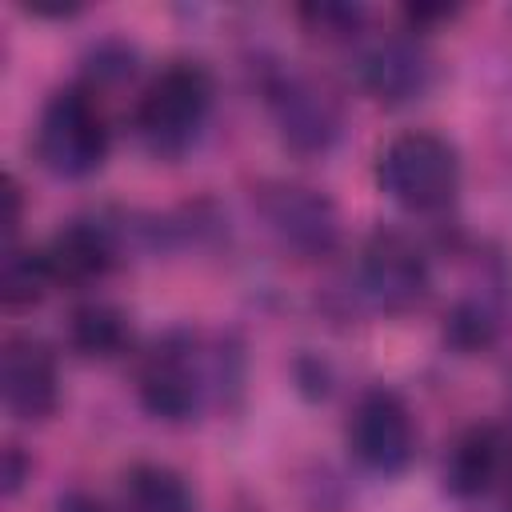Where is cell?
I'll use <instances>...</instances> for the list:
<instances>
[{
	"label": "cell",
	"instance_id": "1",
	"mask_svg": "<svg viewBox=\"0 0 512 512\" xmlns=\"http://www.w3.org/2000/svg\"><path fill=\"white\" fill-rule=\"evenodd\" d=\"M244 380V356L232 336L204 340L192 328H168L136 364V400L164 424L200 416L212 400H224Z\"/></svg>",
	"mask_w": 512,
	"mask_h": 512
},
{
	"label": "cell",
	"instance_id": "2",
	"mask_svg": "<svg viewBox=\"0 0 512 512\" xmlns=\"http://www.w3.org/2000/svg\"><path fill=\"white\" fill-rule=\"evenodd\" d=\"M212 96H216V84L204 64L168 60L136 100V112H132L136 136L160 160L184 156L212 112Z\"/></svg>",
	"mask_w": 512,
	"mask_h": 512
},
{
	"label": "cell",
	"instance_id": "3",
	"mask_svg": "<svg viewBox=\"0 0 512 512\" xmlns=\"http://www.w3.org/2000/svg\"><path fill=\"white\" fill-rule=\"evenodd\" d=\"M32 148L40 168H48L60 180H84L100 172L112 148V128L100 92L88 88L84 80L56 88L40 108Z\"/></svg>",
	"mask_w": 512,
	"mask_h": 512
},
{
	"label": "cell",
	"instance_id": "4",
	"mask_svg": "<svg viewBox=\"0 0 512 512\" xmlns=\"http://www.w3.org/2000/svg\"><path fill=\"white\" fill-rule=\"evenodd\" d=\"M376 184L408 212H440L460 192V152L436 132H400L376 156Z\"/></svg>",
	"mask_w": 512,
	"mask_h": 512
},
{
	"label": "cell",
	"instance_id": "5",
	"mask_svg": "<svg viewBox=\"0 0 512 512\" xmlns=\"http://www.w3.org/2000/svg\"><path fill=\"white\" fill-rule=\"evenodd\" d=\"M256 212L276 244L300 260H324L340 248V212L312 184L268 180L256 192Z\"/></svg>",
	"mask_w": 512,
	"mask_h": 512
},
{
	"label": "cell",
	"instance_id": "6",
	"mask_svg": "<svg viewBox=\"0 0 512 512\" xmlns=\"http://www.w3.org/2000/svg\"><path fill=\"white\" fill-rule=\"evenodd\" d=\"M264 96H268L280 140L296 156H324L340 140L344 108L332 96V88H324L308 72H296V68L268 72L264 76Z\"/></svg>",
	"mask_w": 512,
	"mask_h": 512
},
{
	"label": "cell",
	"instance_id": "7",
	"mask_svg": "<svg viewBox=\"0 0 512 512\" xmlns=\"http://www.w3.org/2000/svg\"><path fill=\"white\" fill-rule=\"evenodd\" d=\"M360 292L392 316L420 308L432 292V264L424 248L400 228H376L360 248Z\"/></svg>",
	"mask_w": 512,
	"mask_h": 512
},
{
	"label": "cell",
	"instance_id": "8",
	"mask_svg": "<svg viewBox=\"0 0 512 512\" xmlns=\"http://www.w3.org/2000/svg\"><path fill=\"white\" fill-rule=\"evenodd\" d=\"M348 452L376 476H400L416 456V424L392 388H364L344 424Z\"/></svg>",
	"mask_w": 512,
	"mask_h": 512
},
{
	"label": "cell",
	"instance_id": "9",
	"mask_svg": "<svg viewBox=\"0 0 512 512\" xmlns=\"http://www.w3.org/2000/svg\"><path fill=\"white\" fill-rule=\"evenodd\" d=\"M0 396L8 416L20 424H40L60 404V372L56 356L44 340L28 332H12L0 352Z\"/></svg>",
	"mask_w": 512,
	"mask_h": 512
},
{
	"label": "cell",
	"instance_id": "10",
	"mask_svg": "<svg viewBox=\"0 0 512 512\" xmlns=\"http://www.w3.org/2000/svg\"><path fill=\"white\" fill-rule=\"evenodd\" d=\"M500 484H512V432L504 424L464 428L444 456V488L472 500Z\"/></svg>",
	"mask_w": 512,
	"mask_h": 512
},
{
	"label": "cell",
	"instance_id": "11",
	"mask_svg": "<svg viewBox=\"0 0 512 512\" xmlns=\"http://www.w3.org/2000/svg\"><path fill=\"white\" fill-rule=\"evenodd\" d=\"M356 72H360L364 92L388 108L420 100L436 80L432 56L408 36H388V40H376L372 48H364Z\"/></svg>",
	"mask_w": 512,
	"mask_h": 512
},
{
	"label": "cell",
	"instance_id": "12",
	"mask_svg": "<svg viewBox=\"0 0 512 512\" xmlns=\"http://www.w3.org/2000/svg\"><path fill=\"white\" fill-rule=\"evenodd\" d=\"M116 256H120L116 236L100 220H72L44 244V260L52 268V280L68 284V288H80V284L108 276Z\"/></svg>",
	"mask_w": 512,
	"mask_h": 512
},
{
	"label": "cell",
	"instance_id": "13",
	"mask_svg": "<svg viewBox=\"0 0 512 512\" xmlns=\"http://www.w3.org/2000/svg\"><path fill=\"white\" fill-rule=\"evenodd\" d=\"M68 344L88 360H116L132 344L128 312L108 300H84L68 312Z\"/></svg>",
	"mask_w": 512,
	"mask_h": 512
},
{
	"label": "cell",
	"instance_id": "14",
	"mask_svg": "<svg viewBox=\"0 0 512 512\" xmlns=\"http://www.w3.org/2000/svg\"><path fill=\"white\" fill-rule=\"evenodd\" d=\"M124 492V512H196V492L192 484L156 460H140L124 472L120 480Z\"/></svg>",
	"mask_w": 512,
	"mask_h": 512
},
{
	"label": "cell",
	"instance_id": "15",
	"mask_svg": "<svg viewBox=\"0 0 512 512\" xmlns=\"http://www.w3.org/2000/svg\"><path fill=\"white\" fill-rule=\"evenodd\" d=\"M56 288L52 268L44 260V248H20L4 244V264H0V296L8 308H32Z\"/></svg>",
	"mask_w": 512,
	"mask_h": 512
},
{
	"label": "cell",
	"instance_id": "16",
	"mask_svg": "<svg viewBox=\"0 0 512 512\" xmlns=\"http://www.w3.org/2000/svg\"><path fill=\"white\" fill-rule=\"evenodd\" d=\"M444 340L456 352H484L496 340V312L480 300H456L444 316Z\"/></svg>",
	"mask_w": 512,
	"mask_h": 512
},
{
	"label": "cell",
	"instance_id": "17",
	"mask_svg": "<svg viewBox=\"0 0 512 512\" xmlns=\"http://www.w3.org/2000/svg\"><path fill=\"white\" fill-rule=\"evenodd\" d=\"M296 20L320 36V40H352L356 28L364 24V8L360 4H332V0H320V4H300L296 8Z\"/></svg>",
	"mask_w": 512,
	"mask_h": 512
},
{
	"label": "cell",
	"instance_id": "18",
	"mask_svg": "<svg viewBox=\"0 0 512 512\" xmlns=\"http://www.w3.org/2000/svg\"><path fill=\"white\" fill-rule=\"evenodd\" d=\"M132 64H136V52H132L128 44L104 40V44H96L92 56H88V80H84V84L96 88V92H100V84H120V80L132 76Z\"/></svg>",
	"mask_w": 512,
	"mask_h": 512
},
{
	"label": "cell",
	"instance_id": "19",
	"mask_svg": "<svg viewBox=\"0 0 512 512\" xmlns=\"http://www.w3.org/2000/svg\"><path fill=\"white\" fill-rule=\"evenodd\" d=\"M28 472H32V460H24V452L16 444H8L4 448V496H16Z\"/></svg>",
	"mask_w": 512,
	"mask_h": 512
},
{
	"label": "cell",
	"instance_id": "20",
	"mask_svg": "<svg viewBox=\"0 0 512 512\" xmlns=\"http://www.w3.org/2000/svg\"><path fill=\"white\" fill-rule=\"evenodd\" d=\"M20 228V184L16 176H4V244H16Z\"/></svg>",
	"mask_w": 512,
	"mask_h": 512
}]
</instances>
